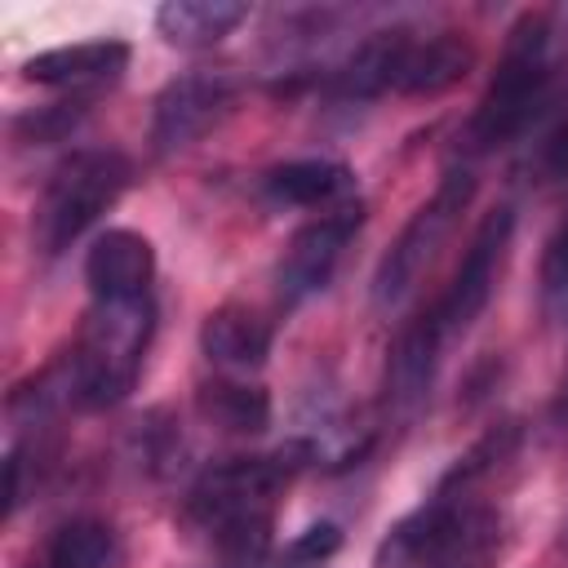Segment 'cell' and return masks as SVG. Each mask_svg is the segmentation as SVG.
I'll return each mask as SVG.
<instances>
[{
	"instance_id": "cell-1",
	"label": "cell",
	"mask_w": 568,
	"mask_h": 568,
	"mask_svg": "<svg viewBox=\"0 0 568 568\" xmlns=\"http://www.w3.org/2000/svg\"><path fill=\"white\" fill-rule=\"evenodd\" d=\"M497 546V515L466 501L462 484H439V493L399 519L382 541V568H484Z\"/></svg>"
},
{
	"instance_id": "cell-2",
	"label": "cell",
	"mask_w": 568,
	"mask_h": 568,
	"mask_svg": "<svg viewBox=\"0 0 568 568\" xmlns=\"http://www.w3.org/2000/svg\"><path fill=\"white\" fill-rule=\"evenodd\" d=\"M555 75V27L550 13H524L501 49V62L470 115V142L479 151L510 142L541 106Z\"/></svg>"
},
{
	"instance_id": "cell-3",
	"label": "cell",
	"mask_w": 568,
	"mask_h": 568,
	"mask_svg": "<svg viewBox=\"0 0 568 568\" xmlns=\"http://www.w3.org/2000/svg\"><path fill=\"white\" fill-rule=\"evenodd\" d=\"M475 62V49L453 36H413V31H377L355 49L342 71V89L373 98V93H444L457 84Z\"/></svg>"
},
{
	"instance_id": "cell-4",
	"label": "cell",
	"mask_w": 568,
	"mask_h": 568,
	"mask_svg": "<svg viewBox=\"0 0 568 568\" xmlns=\"http://www.w3.org/2000/svg\"><path fill=\"white\" fill-rule=\"evenodd\" d=\"M151 342V297L142 302H93L80 342L71 351V390L84 408L120 404L142 368Z\"/></svg>"
},
{
	"instance_id": "cell-5",
	"label": "cell",
	"mask_w": 568,
	"mask_h": 568,
	"mask_svg": "<svg viewBox=\"0 0 568 568\" xmlns=\"http://www.w3.org/2000/svg\"><path fill=\"white\" fill-rule=\"evenodd\" d=\"M129 182H133V164L111 146L75 151L71 160H62L36 213V235L44 253H62L71 240H80L106 209H115Z\"/></svg>"
},
{
	"instance_id": "cell-6",
	"label": "cell",
	"mask_w": 568,
	"mask_h": 568,
	"mask_svg": "<svg viewBox=\"0 0 568 568\" xmlns=\"http://www.w3.org/2000/svg\"><path fill=\"white\" fill-rule=\"evenodd\" d=\"M470 195H475V178L466 169H448L439 178L435 195L413 209V217L404 222V231L390 240V248L382 253V262L373 271V302L377 306L390 311V306H399L413 293V284L422 280V271L435 262L439 244L448 240V231L466 213Z\"/></svg>"
},
{
	"instance_id": "cell-7",
	"label": "cell",
	"mask_w": 568,
	"mask_h": 568,
	"mask_svg": "<svg viewBox=\"0 0 568 568\" xmlns=\"http://www.w3.org/2000/svg\"><path fill=\"white\" fill-rule=\"evenodd\" d=\"M510 231H515V213H510L506 204L493 209V213L475 226V235H470V244H466V253H462V262H457L448 288H444L439 302L426 311V324L439 333V342L466 333V328L479 320V311L488 306V297H493V288H497L501 257H506V248H510Z\"/></svg>"
},
{
	"instance_id": "cell-8",
	"label": "cell",
	"mask_w": 568,
	"mask_h": 568,
	"mask_svg": "<svg viewBox=\"0 0 568 568\" xmlns=\"http://www.w3.org/2000/svg\"><path fill=\"white\" fill-rule=\"evenodd\" d=\"M231 98H235V84L222 71H191V75L169 80L155 98V111H151L155 151L173 155V151H186L191 142H200L226 115Z\"/></svg>"
},
{
	"instance_id": "cell-9",
	"label": "cell",
	"mask_w": 568,
	"mask_h": 568,
	"mask_svg": "<svg viewBox=\"0 0 568 568\" xmlns=\"http://www.w3.org/2000/svg\"><path fill=\"white\" fill-rule=\"evenodd\" d=\"M359 222H364V209H359V200H355V204H342V209H333V213L306 222V226L288 240V248H284V257H280V266H275L280 297H284L288 306H293V302H306L311 293H320V288L333 280V266L342 262V253H346V244L355 240Z\"/></svg>"
},
{
	"instance_id": "cell-10",
	"label": "cell",
	"mask_w": 568,
	"mask_h": 568,
	"mask_svg": "<svg viewBox=\"0 0 568 568\" xmlns=\"http://www.w3.org/2000/svg\"><path fill=\"white\" fill-rule=\"evenodd\" d=\"M155 280V248L142 231L111 226L84 253V284L93 302H142Z\"/></svg>"
},
{
	"instance_id": "cell-11",
	"label": "cell",
	"mask_w": 568,
	"mask_h": 568,
	"mask_svg": "<svg viewBox=\"0 0 568 568\" xmlns=\"http://www.w3.org/2000/svg\"><path fill=\"white\" fill-rule=\"evenodd\" d=\"M124 67H129L124 40H80V44H58L27 58L22 75L53 89H84V84H111Z\"/></svg>"
},
{
	"instance_id": "cell-12",
	"label": "cell",
	"mask_w": 568,
	"mask_h": 568,
	"mask_svg": "<svg viewBox=\"0 0 568 568\" xmlns=\"http://www.w3.org/2000/svg\"><path fill=\"white\" fill-rule=\"evenodd\" d=\"M262 191L284 209H320V204L342 209L355 195V173L337 160H284L266 169Z\"/></svg>"
},
{
	"instance_id": "cell-13",
	"label": "cell",
	"mask_w": 568,
	"mask_h": 568,
	"mask_svg": "<svg viewBox=\"0 0 568 568\" xmlns=\"http://www.w3.org/2000/svg\"><path fill=\"white\" fill-rule=\"evenodd\" d=\"M271 337H275L271 324H266L257 311L235 306V302L209 311L204 324H200V351H204L213 364H222V368H240V373L266 364V355H271Z\"/></svg>"
},
{
	"instance_id": "cell-14",
	"label": "cell",
	"mask_w": 568,
	"mask_h": 568,
	"mask_svg": "<svg viewBox=\"0 0 568 568\" xmlns=\"http://www.w3.org/2000/svg\"><path fill=\"white\" fill-rule=\"evenodd\" d=\"M248 18L244 0H169L155 9V31L178 49H209Z\"/></svg>"
},
{
	"instance_id": "cell-15",
	"label": "cell",
	"mask_w": 568,
	"mask_h": 568,
	"mask_svg": "<svg viewBox=\"0 0 568 568\" xmlns=\"http://www.w3.org/2000/svg\"><path fill=\"white\" fill-rule=\"evenodd\" d=\"M195 404L200 417L226 435H262L271 426V395L253 382H204Z\"/></svg>"
},
{
	"instance_id": "cell-16",
	"label": "cell",
	"mask_w": 568,
	"mask_h": 568,
	"mask_svg": "<svg viewBox=\"0 0 568 568\" xmlns=\"http://www.w3.org/2000/svg\"><path fill=\"white\" fill-rule=\"evenodd\" d=\"M111 550H115L111 524H102L93 515H80V519H67L53 532V541L44 550V568H106Z\"/></svg>"
},
{
	"instance_id": "cell-17",
	"label": "cell",
	"mask_w": 568,
	"mask_h": 568,
	"mask_svg": "<svg viewBox=\"0 0 568 568\" xmlns=\"http://www.w3.org/2000/svg\"><path fill=\"white\" fill-rule=\"evenodd\" d=\"M541 284H546V293H550L555 302H564V306H568V222H564V226L550 235V244H546Z\"/></svg>"
},
{
	"instance_id": "cell-18",
	"label": "cell",
	"mask_w": 568,
	"mask_h": 568,
	"mask_svg": "<svg viewBox=\"0 0 568 568\" xmlns=\"http://www.w3.org/2000/svg\"><path fill=\"white\" fill-rule=\"evenodd\" d=\"M337 546H342L337 524H311V528L288 546V559H293V564H320V559H328Z\"/></svg>"
},
{
	"instance_id": "cell-19",
	"label": "cell",
	"mask_w": 568,
	"mask_h": 568,
	"mask_svg": "<svg viewBox=\"0 0 568 568\" xmlns=\"http://www.w3.org/2000/svg\"><path fill=\"white\" fill-rule=\"evenodd\" d=\"M546 169L550 173H559V178H568V120L550 133V142H546Z\"/></svg>"
}]
</instances>
